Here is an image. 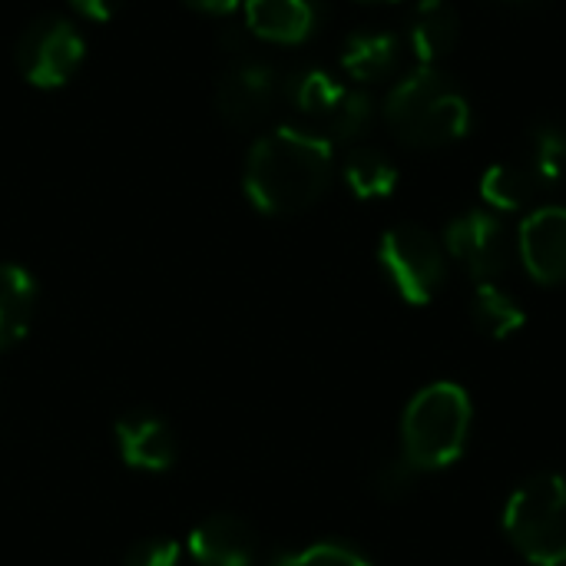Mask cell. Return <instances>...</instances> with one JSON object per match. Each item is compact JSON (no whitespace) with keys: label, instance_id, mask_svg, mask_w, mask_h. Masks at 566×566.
<instances>
[{"label":"cell","instance_id":"cell-1","mask_svg":"<svg viewBox=\"0 0 566 566\" xmlns=\"http://www.w3.org/2000/svg\"><path fill=\"white\" fill-rule=\"evenodd\" d=\"M332 139L298 126L259 136L245 156L242 189L265 216H295L322 199L332 179Z\"/></svg>","mask_w":566,"mask_h":566},{"label":"cell","instance_id":"cell-2","mask_svg":"<svg viewBox=\"0 0 566 566\" xmlns=\"http://www.w3.org/2000/svg\"><path fill=\"white\" fill-rule=\"evenodd\" d=\"M385 123L405 146L441 149L471 133V103L438 66H418L391 86Z\"/></svg>","mask_w":566,"mask_h":566},{"label":"cell","instance_id":"cell-3","mask_svg":"<svg viewBox=\"0 0 566 566\" xmlns=\"http://www.w3.org/2000/svg\"><path fill=\"white\" fill-rule=\"evenodd\" d=\"M471 431V398L451 381L421 388L401 418V454L418 471H438L458 461Z\"/></svg>","mask_w":566,"mask_h":566},{"label":"cell","instance_id":"cell-4","mask_svg":"<svg viewBox=\"0 0 566 566\" xmlns=\"http://www.w3.org/2000/svg\"><path fill=\"white\" fill-rule=\"evenodd\" d=\"M504 531L531 564H566V478L537 474L504 507Z\"/></svg>","mask_w":566,"mask_h":566},{"label":"cell","instance_id":"cell-5","mask_svg":"<svg viewBox=\"0 0 566 566\" xmlns=\"http://www.w3.org/2000/svg\"><path fill=\"white\" fill-rule=\"evenodd\" d=\"M381 269L391 279L395 292L411 305H428L448 275L444 249L421 226H395L385 232L378 249Z\"/></svg>","mask_w":566,"mask_h":566},{"label":"cell","instance_id":"cell-6","mask_svg":"<svg viewBox=\"0 0 566 566\" xmlns=\"http://www.w3.org/2000/svg\"><path fill=\"white\" fill-rule=\"evenodd\" d=\"M86 43L80 30L63 17H40L33 20L17 40V70L36 90H56L70 83L80 70Z\"/></svg>","mask_w":566,"mask_h":566},{"label":"cell","instance_id":"cell-7","mask_svg":"<svg viewBox=\"0 0 566 566\" xmlns=\"http://www.w3.org/2000/svg\"><path fill=\"white\" fill-rule=\"evenodd\" d=\"M444 249L458 259L478 282H494L507 269V235L497 216L491 212H464L444 232Z\"/></svg>","mask_w":566,"mask_h":566},{"label":"cell","instance_id":"cell-8","mask_svg":"<svg viewBox=\"0 0 566 566\" xmlns=\"http://www.w3.org/2000/svg\"><path fill=\"white\" fill-rule=\"evenodd\" d=\"M521 262L541 285L566 282V206H541L521 222Z\"/></svg>","mask_w":566,"mask_h":566},{"label":"cell","instance_id":"cell-9","mask_svg":"<svg viewBox=\"0 0 566 566\" xmlns=\"http://www.w3.org/2000/svg\"><path fill=\"white\" fill-rule=\"evenodd\" d=\"M275 96H279L275 73L269 66H259V63L232 66L216 83V109L235 129L259 126L269 116Z\"/></svg>","mask_w":566,"mask_h":566},{"label":"cell","instance_id":"cell-10","mask_svg":"<svg viewBox=\"0 0 566 566\" xmlns=\"http://www.w3.org/2000/svg\"><path fill=\"white\" fill-rule=\"evenodd\" d=\"M116 444L133 471H149V474L169 471L179 454L176 431L146 408H133L116 421Z\"/></svg>","mask_w":566,"mask_h":566},{"label":"cell","instance_id":"cell-11","mask_svg":"<svg viewBox=\"0 0 566 566\" xmlns=\"http://www.w3.org/2000/svg\"><path fill=\"white\" fill-rule=\"evenodd\" d=\"M189 554L199 566H255L259 544L245 521L212 514L189 534Z\"/></svg>","mask_w":566,"mask_h":566},{"label":"cell","instance_id":"cell-12","mask_svg":"<svg viewBox=\"0 0 566 566\" xmlns=\"http://www.w3.org/2000/svg\"><path fill=\"white\" fill-rule=\"evenodd\" d=\"M315 0H245V27L265 43H305L315 33Z\"/></svg>","mask_w":566,"mask_h":566},{"label":"cell","instance_id":"cell-13","mask_svg":"<svg viewBox=\"0 0 566 566\" xmlns=\"http://www.w3.org/2000/svg\"><path fill=\"white\" fill-rule=\"evenodd\" d=\"M461 40V20L451 0H418L411 23H408V43L418 60V66H438Z\"/></svg>","mask_w":566,"mask_h":566},{"label":"cell","instance_id":"cell-14","mask_svg":"<svg viewBox=\"0 0 566 566\" xmlns=\"http://www.w3.org/2000/svg\"><path fill=\"white\" fill-rule=\"evenodd\" d=\"M547 189V182L534 172V166L521 156V159H507V163H497L484 172L481 179V196L491 209H501V212H521V209H531L541 192Z\"/></svg>","mask_w":566,"mask_h":566},{"label":"cell","instance_id":"cell-15","mask_svg":"<svg viewBox=\"0 0 566 566\" xmlns=\"http://www.w3.org/2000/svg\"><path fill=\"white\" fill-rule=\"evenodd\" d=\"M36 282L27 269L0 262V352L13 348L33 322Z\"/></svg>","mask_w":566,"mask_h":566},{"label":"cell","instance_id":"cell-16","mask_svg":"<svg viewBox=\"0 0 566 566\" xmlns=\"http://www.w3.org/2000/svg\"><path fill=\"white\" fill-rule=\"evenodd\" d=\"M401 56V46L391 33L381 30H365L348 36L342 50V66L355 83H378L395 73Z\"/></svg>","mask_w":566,"mask_h":566},{"label":"cell","instance_id":"cell-17","mask_svg":"<svg viewBox=\"0 0 566 566\" xmlns=\"http://www.w3.org/2000/svg\"><path fill=\"white\" fill-rule=\"evenodd\" d=\"M345 182L358 199H385L398 186V166L381 149L361 146L345 159Z\"/></svg>","mask_w":566,"mask_h":566},{"label":"cell","instance_id":"cell-18","mask_svg":"<svg viewBox=\"0 0 566 566\" xmlns=\"http://www.w3.org/2000/svg\"><path fill=\"white\" fill-rule=\"evenodd\" d=\"M471 315H474V325L491 335V338H511L524 328V308L504 292L497 289L494 282H481L478 292H474V302H471Z\"/></svg>","mask_w":566,"mask_h":566},{"label":"cell","instance_id":"cell-19","mask_svg":"<svg viewBox=\"0 0 566 566\" xmlns=\"http://www.w3.org/2000/svg\"><path fill=\"white\" fill-rule=\"evenodd\" d=\"M524 159L534 166V172L547 182L557 186L566 176V129L557 123H541L527 136Z\"/></svg>","mask_w":566,"mask_h":566},{"label":"cell","instance_id":"cell-20","mask_svg":"<svg viewBox=\"0 0 566 566\" xmlns=\"http://www.w3.org/2000/svg\"><path fill=\"white\" fill-rule=\"evenodd\" d=\"M345 90L348 86L338 83L332 73H325V70H305V73L295 76V83H292L289 93H292V103H295L298 113H305L315 123H325Z\"/></svg>","mask_w":566,"mask_h":566},{"label":"cell","instance_id":"cell-21","mask_svg":"<svg viewBox=\"0 0 566 566\" xmlns=\"http://www.w3.org/2000/svg\"><path fill=\"white\" fill-rule=\"evenodd\" d=\"M375 116V103L365 90H345L342 99L335 103V109L328 113V119L322 123L328 133L325 139H338V143H352L358 136H365V129L371 126Z\"/></svg>","mask_w":566,"mask_h":566},{"label":"cell","instance_id":"cell-22","mask_svg":"<svg viewBox=\"0 0 566 566\" xmlns=\"http://www.w3.org/2000/svg\"><path fill=\"white\" fill-rule=\"evenodd\" d=\"M272 566H371L368 557H361L355 547L348 544H338V541H318V544H308L302 551H292V554H282L275 557Z\"/></svg>","mask_w":566,"mask_h":566},{"label":"cell","instance_id":"cell-23","mask_svg":"<svg viewBox=\"0 0 566 566\" xmlns=\"http://www.w3.org/2000/svg\"><path fill=\"white\" fill-rule=\"evenodd\" d=\"M421 471L405 458V454H398V458H388L381 468H378V474H375V491L381 494V497H388V501H398V497H405L411 488H415V478H418Z\"/></svg>","mask_w":566,"mask_h":566},{"label":"cell","instance_id":"cell-24","mask_svg":"<svg viewBox=\"0 0 566 566\" xmlns=\"http://www.w3.org/2000/svg\"><path fill=\"white\" fill-rule=\"evenodd\" d=\"M179 557H182V547L169 537H149L143 544H136L123 566H179Z\"/></svg>","mask_w":566,"mask_h":566},{"label":"cell","instance_id":"cell-25","mask_svg":"<svg viewBox=\"0 0 566 566\" xmlns=\"http://www.w3.org/2000/svg\"><path fill=\"white\" fill-rule=\"evenodd\" d=\"M80 17H86V20H93V23H106V20H113L116 13H119V7H123V0H66Z\"/></svg>","mask_w":566,"mask_h":566},{"label":"cell","instance_id":"cell-26","mask_svg":"<svg viewBox=\"0 0 566 566\" xmlns=\"http://www.w3.org/2000/svg\"><path fill=\"white\" fill-rule=\"evenodd\" d=\"M186 7L199 10V13H209V17H229L239 10L242 0H182Z\"/></svg>","mask_w":566,"mask_h":566},{"label":"cell","instance_id":"cell-27","mask_svg":"<svg viewBox=\"0 0 566 566\" xmlns=\"http://www.w3.org/2000/svg\"><path fill=\"white\" fill-rule=\"evenodd\" d=\"M361 3H385V0H361Z\"/></svg>","mask_w":566,"mask_h":566},{"label":"cell","instance_id":"cell-28","mask_svg":"<svg viewBox=\"0 0 566 566\" xmlns=\"http://www.w3.org/2000/svg\"><path fill=\"white\" fill-rule=\"evenodd\" d=\"M531 566H564V564H531Z\"/></svg>","mask_w":566,"mask_h":566},{"label":"cell","instance_id":"cell-29","mask_svg":"<svg viewBox=\"0 0 566 566\" xmlns=\"http://www.w3.org/2000/svg\"><path fill=\"white\" fill-rule=\"evenodd\" d=\"M507 3H524V0H507Z\"/></svg>","mask_w":566,"mask_h":566}]
</instances>
